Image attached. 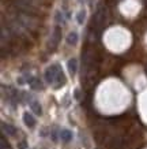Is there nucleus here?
<instances>
[{
  "label": "nucleus",
  "mask_w": 147,
  "mask_h": 149,
  "mask_svg": "<svg viewBox=\"0 0 147 149\" xmlns=\"http://www.w3.org/2000/svg\"><path fill=\"white\" fill-rule=\"evenodd\" d=\"M17 22L21 25V26L26 27V29H36L38 26V19L36 17H33L31 14H26V13H17Z\"/></svg>",
  "instance_id": "1"
},
{
  "label": "nucleus",
  "mask_w": 147,
  "mask_h": 149,
  "mask_svg": "<svg viewBox=\"0 0 147 149\" xmlns=\"http://www.w3.org/2000/svg\"><path fill=\"white\" fill-rule=\"evenodd\" d=\"M106 17H108V13H106L105 6H99L97 10V13H95V15H94L93 19H91L93 26L95 27V29H102V27L105 26V23H106Z\"/></svg>",
  "instance_id": "2"
},
{
  "label": "nucleus",
  "mask_w": 147,
  "mask_h": 149,
  "mask_svg": "<svg viewBox=\"0 0 147 149\" xmlns=\"http://www.w3.org/2000/svg\"><path fill=\"white\" fill-rule=\"evenodd\" d=\"M60 71H61V68H60L59 64H53V66L48 67L45 70V79H46V82L48 84H55Z\"/></svg>",
  "instance_id": "3"
},
{
  "label": "nucleus",
  "mask_w": 147,
  "mask_h": 149,
  "mask_svg": "<svg viewBox=\"0 0 147 149\" xmlns=\"http://www.w3.org/2000/svg\"><path fill=\"white\" fill-rule=\"evenodd\" d=\"M60 38H61V27L60 26H56L53 30V34L50 37V41H49V47L55 49L56 47L59 45V42H60Z\"/></svg>",
  "instance_id": "4"
},
{
  "label": "nucleus",
  "mask_w": 147,
  "mask_h": 149,
  "mask_svg": "<svg viewBox=\"0 0 147 149\" xmlns=\"http://www.w3.org/2000/svg\"><path fill=\"white\" fill-rule=\"evenodd\" d=\"M1 129H3V131H4V134H7V136H15V134H17V129H15L12 125L1 123Z\"/></svg>",
  "instance_id": "5"
},
{
  "label": "nucleus",
  "mask_w": 147,
  "mask_h": 149,
  "mask_svg": "<svg viewBox=\"0 0 147 149\" xmlns=\"http://www.w3.org/2000/svg\"><path fill=\"white\" fill-rule=\"evenodd\" d=\"M67 67H68L70 74H71V75H75L76 70H78V60L74 59V58L70 59V60H68V63H67Z\"/></svg>",
  "instance_id": "6"
},
{
  "label": "nucleus",
  "mask_w": 147,
  "mask_h": 149,
  "mask_svg": "<svg viewBox=\"0 0 147 149\" xmlns=\"http://www.w3.org/2000/svg\"><path fill=\"white\" fill-rule=\"evenodd\" d=\"M23 122L26 125L27 127H34L36 125V119L33 118V115H30L29 112H25L23 113Z\"/></svg>",
  "instance_id": "7"
},
{
  "label": "nucleus",
  "mask_w": 147,
  "mask_h": 149,
  "mask_svg": "<svg viewBox=\"0 0 147 149\" xmlns=\"http://www.w3.org/2000/svg\"><path fill=\"white\" fill-rule=\"evenodd\" d=\"M60 138H61L63 142H70L72 140V133L67 129H64V130L60 131Z\"/></svg>",
  "instance_id": "8"
},
{
  "label": "nucleus",
  "mask_w": 147,
  "mask_h": 149,
  "mask_svg": "<svg viewBox=\"0 0 147 149\" xmlns=\"http://www.w3.org/2000/svg\"><path fill=\"white\" fill-rule=\"evenodd\" d=\"M67 44L68 45H76L78 44V34L75 32H71L67 36Z\"/></svg>",
  "instance_id": "9"
},
{
  "label": "nucleus",
  "mask_w": 147,
  "mask_h": 149,
  "mask_svg": "<svg viewBox=\"0 0 147 149\" xmlns=\"http://www.w3.org/2000/svg\"><path fill=\"white\" fill-rule=\"evenodd\" d=\"M66 84V75H64V72L60 71L59 72L57 78H56V82H55V88H60Z\"/></svg>",
  "instance_id": "10"
},
{
  "label": "nucleus",
  "mask_w": 147,
  "mask_h": 149,
  "mask_svg": "<svg viewBox=\"0 0 147 149\" xmlns=\"http://www.w3.org/2000/svg\"><path fill=\"white\" fill-rule=\"evenodd\" d=\"M30 108H31V111L34 113H37V115H41V113H42V108H41V105L38 101H31Z\"/></svg>",
  "instance_id": "11"
},
{
  "label": "nucleus",
  "mask_w": 147,
  "mask_h": 149,
  "mask_svg": "<svg viewBox=\"0 0 147 149\" xmlns=\"http://www.w3.org/2000/svg\"><path fill=\"white\" fill-rule=\"evenodd\" d=\"M29 84H30V86L33 88V89H36V91H41L44 86H42V84H41L38 79H36V78H31L30 81H29Z\"/></svg>",
  "instance_id": "12"
},
{
  "label": "nucleus",
  "mask_w": 147,
  "mask_h": 149,
  "mask_svg": "<svg viewBox=\"0 0 147 149\" xmlns=\"http://www.w3.org/2000/svg\"><path fill=\"white\" fill-rule=\"evenodd\" d=\"M85 19H86V11L85 10H80L79 13H78V15H76V21H78L79 25H82V23L85 22Z\"/></svg>",
  "instance_id": "13"
},
{
  "label": "nucleus",
  "mask_w": 147,
  "mask_h": 149,
  "mask_svg": "<svg viewBox=\"0 0 147 149\" xmlns=\"http://www.w3.org/2000/svg\"><path fill=\"white\" fill-rule=\"evenodd\" d=\"M19 148H21V149H25V148H26V142H25V141H23V142H21Z\"/></svg>",
  "instance_id": "14"
}]
</instances>
